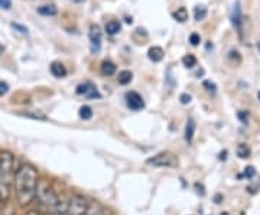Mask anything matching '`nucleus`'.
Wrapping results in <instances>:
<instances>
[{"instance_id": "18", "label": "nucleus", "mask_w": 260, "mask_h": 215, "mask_svg": "<svg viewBox=\"0 0 260 215\" xmlns=\"http://www.w3.org/2000/svg\"><path fill=\"white\" fill-rule=\"evenodd\" d=\"M172 16H174V19H175L177 22L184 23V22L188 20V10H186L185 8H178V9L172 13Z\"/></svg>"}, {"instance_id": "28", "label": "nucleus", "mask_w": 260, "mask_h": 215, "mask_svg": "<svg viewBox=\"0 0 260 215\" xmlns=\"http://www.w3.org/2000/svg\"><path fill=\"white\" fill-rule=\"evenodd\" d=\"M204 87L207 88V91L210 93H215V84L211 81H204Z\"/></svg>"}, {"instance_id": "30", "label": "nucleus", "mask_w": 260, "mask_h": 215, "mask_svg": "<svg viewBox=\"0 0 260 215\" xmlns=\"http://www.w3.org/2000/svg\"><path fill=\"white\" fill-rule=\"evenodd\" d=\"M254 175V168L253 166H247V168L244 169V176L246 178H251Z\"/></svg>"}, {"instance_id": "2", "label": "nucleus", "mask_w": 260, "mask_h": 215, "mask_svg": "<svg viewBox=\"0 0 260 215\" xmlns=\"http://www.w3.org/2000/svg\"><path fill=\"white\" fill-rule=\"evenodd\" d=\"M15 182V156L3 150L0 152V204H6L12 197Z\"/></svg>"}, {"instance_id": "16", "label": "nucleus", "mask_w": 260, "mask_h": 215, "mask_svg": "<svg viewBox=\"0 0 260 215\" xmlns=\"http://www.w3.org/2000/svg\"><path fill=\"white\" fill-rule=\"evenodd\" d=\"M19 116H22V117H26V119H32V120H41V122H47L48 120V116H45L44 113H38V112H20L18 113Z\"/></svg>"}, {"instance_id": "19", "label": "nucleus", "mask_w": 260, "mask_h": 215, "mask_svg": "<svg viewBox=\"0 0 260 215\" xmlns=\"http://www.w3.org/2000/svg\"><path fill=\"white\" fill-rule=\"evenodd\" d=\"M236 153H237V156H239L240 159H247V158L250 156L251 150H250V148L247 146V145H244V143H240V145L237 146V150H236Z\"/></svg>"}, {"instance_id": "31", "label": "nucleus", "mask_w": 260, "mask_h": 215, "mask_svg": "<svg viewBox=\"0 0 260 215\" xmlns=\"http://www.w3.org/2000/svg\"><path fill=\"white\" fill-rule=\"evenodd\" d=\"M237 117H239L243 123H247V113L246 112H239Z\"/></svg>"}, {"instance_id": "24", "label": "nucleus", "mask_w": 260, "mask_h": 215, "mask_svg": "<svg viewBox=\"0 0 260 215\" xmlns=\"http://www.w3.org/2000/svg\"><path fill=\"white\" fill-rule=\"evenodd\" d=\"M12 28L15 29V30H18L19 33H22V35H28L29 33V30L26 26H23V25H20V23H12Z\"/></svg>"}, {"instance_id": "21", "label": "nucleus", "mask_w": 260, "mask_h": 215, "mask_svg": "<svg viewBox=\"0 0 260 215\" xmlns=\"http://www.w3.org/2000/svg\"><path fill=\"white\" fill-rule=\"evenodd\" d=\"M80 117L83 119V120H90L91 117H93V109L90 107V105H83L81 109H80Z\"/></svg>"}, {"instance_id": "38", "label": "nucleus", "mask_w": 260, "mask_h": 215, "mask_svg": "<svg viewBox=\"0 0 260 215\" xmlns=\"http://www.w3.org/2000/svg\"><path fill=\"white\" fill-rule=\"evenodd\" d=\"M0 215H2V214H0Z\"/></svg>"}, {"instance_id": "15", "label": "nucleus", "mask_w": 260, "mask_h": 215, "mask_svg": "<svg viewBox=\"0 0 260 215\" xmlns=\"http://www.w3.org/2000/svg\"><path fill=\"white\" fill-rule=\"evenodd\" d=\"M121 30V25L119 20H110V22H107L106 23V32H107V35H117L119 32Z\"/></svg>"}, {"instance_id": "32", "label": "nucleus", "mask_w": 260, "mask_h": 215, "mask_svg": "<svg viewBox=\"0 0 260 215\" xmlns=\"http://www.w3.org/2000/svg\"><path fill=\"white\" fill-rule=\"evenodd\" d=\"M25 215H41L38 211H29V212H26Z\"/></svg>"}, {"instance_id": "7", "label": "nucleus", "mask_w": 260, "mask_h": 215, "mask_svg": "<svg viewBox=\"0 0 260 215\" xmlns=\"http://www.w3.org/2000/svg\"><path fill=\"white\" fill-rule=\"evenodd\" d=\"M77 94L78 95H85L87 98H102V94L99 93L97 87L91 83V81H87L84 84H80L77 87Z\"/></svg>"}, {"instance_id": "35", "label": "nucleus", "mask_w": 260, "mask_h": 215, "mask_svg": "<svg viewBox=\"0 0 260 215\" xmlns=\"http://www.w3.org/2000/svg\"><path fill=\"white\" fill-rule=\"evenodd\" d=\"M73 2H77V3H80V2H85V0H73Z\"/></svg>"}, {"instance_id": "23", "label": "nucleus", "mask_w": 260, "mask_h": 215, "mask_svg": "<svg viewBox=\"0 0 260 215\" xmlns=\"http://www.w3.org/2000/svg\"><path fill=\"white\" fill-rule=\"evenodd\" d=\"M182 64L186 66V68H194L197 65V58L194 55H185L182 58Z\"/></svg>"}, {"instance_id": "22", "label": "nucleus", "mask_w": 260, "mask_h": 215, "mask_svg": "<svg viewBox=\"0 0 260 215\" xmlns=\"http://www.w3.org/2000/svg\"><path fill=\"white\" fill-rule=\"evenodd\" d=\"M207 13H208V12H207V8H205V6H197L194 9L195 20H198V22H200V20H204V19L207 18Z\"/></svg>"}, {"instance_id": "20", "label": "nucleus", "mask_w": 260, "mask_h": 215, "mask_svg": "<svg viewBox=\"0 0 260 215\" xmlns=\"http://www.w3.org/2000/svg\"><path fill=\"white\" fill-rule=\"evenodd\" d=\"M133 80V74L127 71V69H124V71H121L119 77H117V81H119V84L121 85H127L130 84V81Z\"/></svg>"}, {"instance_id": "8", "label": "nucleus", "mask_w": 260, "mask_h": 215, "mask_svg": "<svg viewBox=\"0 0 260 215\" xmlns=\"http://www.w3.org/2000/svg\"><path fill=\"white\" fill-rule=\"evenodd\" d=\"M126 104H127V107H129L130 110H133V112H139V110H142L145 107V101H143L142 95L139 93H136V91L126 93Z\"/></svg>"}, {"instance_id": "14", "label": "nucleus", "mask_w": 260, "mask_h": 215, "mask_svg": "<svg viewBox=\"0 0 260 215\" xmlns=\"http://www.w3.org/2000/svg\"><path fill=\"white\" fill-rule=\"evenodd\" d=\"M38 13L42 16H55L58 13V8L55 5H44V6L38 8Z\"/></svg>"}, {"instance_id": "1", "label": "nucleus", "mask_w": 260, "mask_h": 215, "mask_svg": "<svg viewBox=\"0 0 260 215\" xmlns=\"http://www.w3.org/2000/svg\"><path fill=\"white\" fill-rule=\"evenodd\" d=\"M38 172L32 165H22L15 173V192L19 205L28 206L35 199L38 187Z\"/></svg>"}, {"instance_id": "37", "label": "nucleus", "mask_w": 260, "mask_h": 215, "mask_svg": "<svg viewBox=\"0 0 260 215\" xmlns=\"http://www.w3.org/2000/svg\"><path fill=\"white\" fill-rule=\"evenodd\" d=\"M259 98H260V91H259Z\"/></svg>"}, {"instance_id": "26", "label": "nucleus", "mask_w": 260, "mask_h": 215, "mask_svg": "<svg viewBox=\"0 0 260 215\" xmlns=\"http://www.w3.org/2000/svg\"><path fill=\"white\" fill-rule=\"evenodd\" d=\"M8 91H9V84L0 80V95H5Z\"/></svg>"}, {"instance_id": "9", "label": "nucleus", "mask_w": 260, "mask_h": 215, "mask_svg": "<svg viewBox=\"0 0 260 215\" xmlns=\"http://www.w3.org/2000/svg\"><path fill=\"white\" fill-rule=\"evenodd\" d=\"M242 22H243V15H242V8H240V2H236L234 8H233L232 12V23L237 29L242 28Z\"/></svg>"}, {"instance_id": "10", "label": "nucleus", "mask_w": 260, "mask_h": 215, "mask_svg": "<svg viewBox=\"0 0 260 215\" xmlns=\"http://www.w3.org/2000/svg\"><path fill=\"white\" fill-rule=\"evenodd\" d=\"M49 71L56 78H64L65 75H67V68H65V65L62 62H58V61H54L49 65Z\"/></svg>"}, {"instance_id": "3", "label": "nucleus", "mask_w": 260, "mask_h": 215, "mask_svg": "<svg viewBox=\"0 0 260 215\" xmlns=\"http://www.w3.org/2000/svg\"><path fill=\"white\" fill-rule=\"evenodd\" d=\"M35 199L38 201V204L42 206L48 212H54L58 204H59V197L55 194L54 188L51 187V184L48 182L47 179H39L38 181L37 187V195Z\"/></svg>"}, {"instance_id": "25", "label": "nucleus", "mask_w": 260, "mask_h": 215, "mask_svg": "<svg viewBox=\"0 0 260 215\" xmlns=\"http://www.w3.org/2000/svg\"><path fill=\"white\" fill-rule=\"evenodd\" d=\"M189 42H191L192 47H198L200 42H201V38H200L198 33H191V35H189Z\"/></svg>"}, {"instance_id": "11", "label": "nucleus", "mask_w": 260, "mask_h": 215, "mask_svg": "<svg viewBox=\"0 0 260 215\" xmlns=\"http://www.w3.org/2000/svg\"><path fill=\"white\" fill-rule=\"evenodd\" d=\"M84 215H106V209H104V206L100 202L93 201V202L88 204V208H87V211H85Z\"/></svg>"}, {"instance_id": "34", "label": "nucleus", "mask_w": 260, "mask_h": 215, "mask_svg": "<svg viewBox=\"0 0 260 215\" xmlns=\"http://www.w3.org/2000/svg\"><path fill=\"white\" fill-rule=\"evenodd\" d=\"M126 22H127V23H132L133 20H132V18H127V19H126Z\"/></svg>"}, {"instance_id": "5", "label": "nucleus", "mask_w": 260, "mask_h": 215, "mask_svg": "<svg viewBox=\"0 0 260 215\" xmlns=\"http://www.w3.org/2000/svg\"><path fill=\"white\" fill-rule=\"evenodd\" d=\"M87 208H88L87 199L80 194H73L70 201H68L67 215H84Z\"/></svg>"}, {"instance_id": "36", "label": "nucleus", "mask_w": 260, "mask_h": 215, "mask_svg": "<svg viewBox=\"0 0 260 215\" xmlns=\"http://www.w3.org/2000/svg\"><path fill=\"white\" fill-rule=\"evenodd\" d=\"M257 48H259V52H260V42H259V44H257Z\"/></svg>"}, {"instance_id": "27", "label": "nucleus", "mask_w": 260, "mask_h": 215, "mask_svg": "<svg viewBox=\"0 0 260 215\" xmlns=\"http://www.w3.org/2000/svg\"><path fill=\"white\" fill-rule=\"evenodd\" d=\"M0 8L5 10H9L12 8V2L10 0H0Z\"/></svg>"}, {"instance_id": "13", "label": "nucleus", "mask_w": 260, "mask_h": 215, "mask_svg": "<svg viewBox=\"0 0 260 215\" xmlns=\"http://www.w3.org/2000/svg\"><path fill=\"white\" fill-rule=\"evenodd\" d=\"M116 69H117V66L112 61H103L102 66H100V71H102V74L104 77H112V75H114L116 74Z\"/></svg>"}, {"instance_id": "17", "label": "nucleus", "mask_w": 260, "mask_h": 215, "mask_svg": "<svg viewBox=\"0 0 260 215\" xmlns=\"http://www.w3.org/2000/svg\"><path fill=\"white\" fill-rule=\"evenodd\" d=\"M194 133H195V123L192 119H189L188 122H186L185 126V140L188 143H191L192 139H194Z\"/></svg>"}, {"instance_id": "12", "label": "nucleus", "mask_w": 260, "mask_h": 215, "mask_svg": "<svg viewBox=\"0 0 260 215\" xmlns=\"http://www.w3.org/2000/svg\"><path fill=\"white\" fill-rule=\"evenodd\" d=\"M148 56L149 59L153 61V62H160L164 59V56H165V52L160 47H152L148 51Z\"/></svg>"}, {"instance_id": "4", "label": "nucleus", "mask_w": 260, "mask_h": 215, "mask_svg": "<svg viewBox=\"0 0 260 215\" xmlns=\"http://www.w3.org/2000/svg\"><path fill=\"white\" fill-rule=\"evenodd\" d=\"M146 163L155 168H177L179 165L178 158L171 152H160L146 160Z\"/></svg>"}, {"instance_id": "33", "label": "nucleus", "mask_w": 260, "mask_h": 215, "mask_svg": "<svg viewBox=\"0 0 260 215\" xmlns=\"http://www.w3.org/2000/svg\"><path fill=\"white\" fill-rule=\"evenodd\" d=\"M3 51H5V47H3V45H0V55L3 54Z\"/></svg>"}, {"instance_id": "29", "label": "nucleus", "mask_w": 260, "mask_h": 215, "mask_svg": "<svg viewBox=\"0 0 260 215\" xmlns=\"http://www.w3.org/2000/svg\"><path fill=\"white\" fill-rule=\"evenodd\" d=\"M179 100H181V103L182 104H189L191 103V95H189V94H181Z\"/></svg>"}, {"instance_id": "6", "label": "nucleus", "mask_w": 260, "mask_h": 215, "mask_svg": "<svg viewBox=\"0 0 260 215\" xmlns=\"http://www.w3.org/2000/svg\"><path fill=\"white\" fill-rule=\"evenodd\" d=\"M88 38H90V48H91V52H93V54H99L100 49H102V30H100V26L93 25V26L90 28Z\"/></svg>"}]
</instances>
